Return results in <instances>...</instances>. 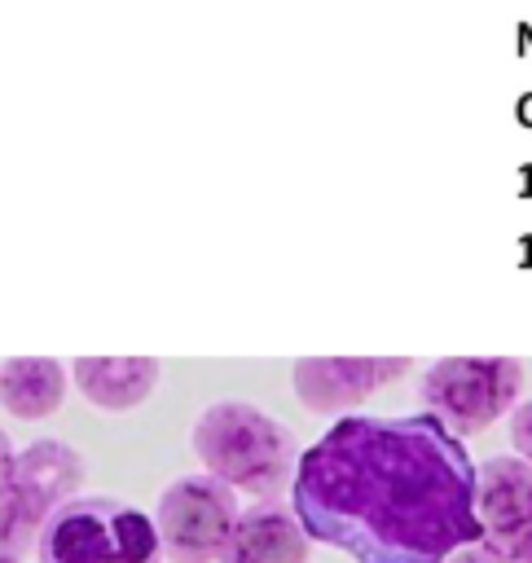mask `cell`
I'll return each mask as SVG.
<instances>
[{
    "mask_svg": "<svg viewBox=\"0 0 532 563\" xmlns=\"http://www.w3.org/2000/svg\"><path fill=\"white\" fill-rule=\"evenodd\" d=\"M35 563H167V554L154 515L106 493H79L44 523Z\"/></svg>",
    "mask_w": 532,
    "mask_h": 563,
    "instance_id": "3",
    "label": "cell"
},
{
    "mask_svg": "<svg viewBox=\"0 0 532 563\" xmlns=\"http://www.w3.org/2000/svg\"><path fill=\"white\" fill-rule=\"evenodd\" d=\"M514 563H532V554H523V559H514Z\"/></svg>",
    "mask_w": 532,
    "mask_h": 563,
    "instance_id": "16",
    "label": "cell"
},
{
    "mask_svg": "<svg viewBox=\"0 0 532 563\" xmlns=\"http://www.w3.org/2000/svg\"><path fill=\"white\" fill-rule=\"evenodd\" d=\"M418 396L426 413H435L448 431L475 435L492 427L497 418H510V409L523 396V361L514 356H440L431 369H422Z\"/></svg>",
    "mask_w": 532,
    "mask_h": 563,
    "instance_id": "5",
    "label": "cell"
},
{
    "mask_svg": "<svg viewBox=\"0 0 532 563\" xmlns=\"http://www.w3.org/2000/svg\"><path fill=\"white\" fill-rule=\"evenodd\" d=\"M13 457H18V449H13V440H9V431L0 427V479H4V471L13 466Z\"/></svg>",
    "mask_w": 532,
    "mask_h": 563,
    "instance_id": "14",
    "label": "cell"
},
{
    "mask_svg": "<svg viewBox=\"0 0 532 563\" xmlns=\"http://www.w3.org/2000/svg\"><path fill=\"white\" fill-rule=\"evenodd\" d=\"M506 431H510V449H514L523 462H532V396H528V400H519V405L510 409Z\"/></svg>",
    "mask_w": 532,
    "mask_h": 563,
    "instance_id": "12",
    "label": "cell"
},
{
    "mask_svg": "<svg viewBox=\"0 0 532 563\" xmlns=\"http://www.w3.org/2000/svg\"><path fill=\"white\" fill-rule=\"evenodd\" d=\"M479 466L435 413L330 422L299 457L290 510L356 563H448L484 541Z\"/></svg>",
    "mask_w": 532,
    "mask_h": 563,
    "instance_id": "1",
    "label": "cell"
},
{
    "mask_svg": "<svg viewBox=\"0 0 532 563\" xmlns=\"http://www.w3.org/2000/svg\"><path fill=\"white\" fill-rule=\"evenodd\" d=\"M413 369L409 356H299L290 365V387L299 405L317 418H352L378 387L404 378Z\"/></svg>",
    "mask_w": 532,
    "mask_h": 563,
    "instance_id": "7",
    "label": "cell"
},
{
    "mask_svg": "<svg viewBox=\"0 0 532 563\" xmlns=\"http://www.w3.org/2000/svg\"><path fill=\"white\" fill-rule=\"evenodd\" d=\"M0 563H26V559H4V554H0Z\"/></svg>",
    "mask_w": 532,
    "mask_h": 563,
    "instance_id": "15",
    "label": "cell"
},
{
    "mask_svg": "<svg viewBox=\"0 0 532 563\" xmlns=\"http://www.w3.org/2000/svg\"><path fill=\"white\" fill-rule=\"evenodd\" d=\"M66 383L70 365L57 356H9L0 365V405L22 422H40L62 409Z\"/></svg>",
    "mask_w": 532,
    "mask_h": 563,
    "instance_id": "11",
    "label": "cell"
},
{
    "mask_svg": "<svg viewBox=\"0 0 532 563\" xmlns=\"http://www.w3.org/2000/svg\"><path fill=\"white\" fill-rule=\"evenodd\" d=\"M448 563H501V559H492L484 545H466V550H457Z\"/></svg>",
    "mask_w": 532,
    "mask_h": 563,
    "instance_id": "13",
    "label": "cell"
},
{
    "mask_svg": "<svg viewBox=\"0 0 532 563\" xmlns=\"http://www.w3.org/2000/svg\"><path fill=\"white\" fill-rule=\"evenodd\" d=\"M84 484V457L57 435L31 440L18 449L13 466L0 479V554L4 559H26L40 545L44 523L79 497Z\"/></svg>",
    "mask_w": 532,
    "mask_h": 563,
    "instance_id": "4",
    "label": "cell"
},
{
    "mask_svg": "<svg viewBox=\"0 0 532 563\" xmlns=\"http://www.w3.org/2000/svg\"><path fill=\"white\" fill-rule=\"evenodd\" d=\"M312 537L286 501H255L237 515L220 563H308Z\"/></svg>",
    "mask_w": 532,
    "mask_h": 563,
    "instance_id": "9",
    "label": "cell"
},
{
    "mask_svg": "<svg viewBox=\"0 0 532 563\" xmlns=\"http://www.w3.org/2000/svg\"><path fill=\"white\" fill-rule=\"evenodd\" d=\"M189 440L207 475L224 479L229 488L255 501H277L295 484V471L303 457L295 431L246 400L207 405L193 418Z\"/></svg>",
    "mask_w": 532,
    "mask_h": 563,
    "instance_id": "2",
    "label": "cell"
},
{
    "mask_svg": "<svg viewBox=\"0 0 532 563\" xmlns=\"http://www.w3.org/2000/svg\"><path fill=\"white\" fill-rule=\"evenodd\" d=\"M70 378L92 409L128 413L141 400H149V391L163 378V365L158 356H75Z\"/></svg>",
    "mask_w": 532,
    "mask_h": 563,
    "instance_id": "10",
    "label": "cell"
},
{
    "mask_svg": "<svg viewBox=\"0 0 532 563\" xmlns=\"http://www.w3.org/2000/svg\"><path fill=\"white\" fill-rule=\"evenodd\" d=\"M237 488L215 475H176L154 501V528L167 563H220L233 523H237Z\"/></svg>",
    "mask_w": 532,
    "mask_h": 563,
    "instance_id": "6",
    "label": "cell"
},
{
    "mask_svg": "<svg viewBox=\"0 0 532 563\" xmlns=\"http://www.w3.org/2000/svg\"><path fill=\"white\" fill-rule=\"evenodd\" d=\"M475 510L484 523V550L501 563L532 554V462L519 453H497L479 466Z\"/></svg>",
    "mask_w": 532,
    "mask_h": 563,
    "instance_id": "8",
    "label": "cell"
}]
</instances>
